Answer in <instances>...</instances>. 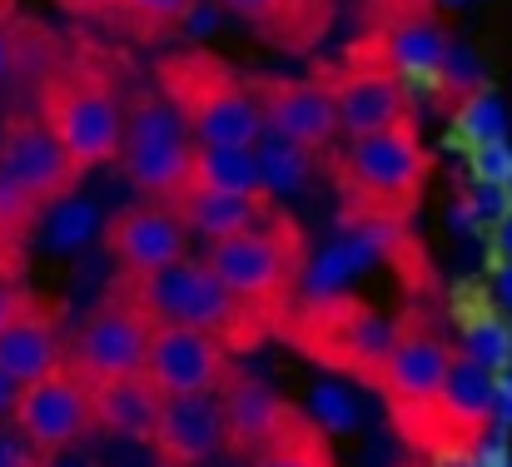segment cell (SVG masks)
Returning <instances> with one entry per match:
<instances>
[{
	"instance_id": "6da1fadb",
	"label": "cell",
	"mask_w": 512,
	"mask_h": 467,
	"mask_svg": "<svg viewBox=\"0 0 512 467\" xmlns=\"http://www.w3.org/2000/svg\"><path fill=\"white\" fill-rule=\"evenodd\" d=\"M135 309L145 313L150 323H179V328H199L209 338H219L224 348H254L274 323L264 313H254L249 304H239L204 259L184 254L155 274H125L120 289Z\"/></svg>"
},
{
	"instance_id": "7a4b0ae2",
	"label": "cell",
	"mask_w": 512,
	"mask_h": 467,
	"mask_svg": "<svg viewBox=\"0 0 512 467\" xmlns=\"http://www.w3.org/2000/svg\"><path fill=\"white\" fill-rule=\"evenodd\" d=\"M304 234L299 224L274 209L264 224L234 234V239H219L209 244L204 264L209 274L254 313H264L269 323H279V313L294 304V289H299V274H304Z\"/></svg>"
},
{
	"instance_id": "3957f363",
	"label": "cell",
	"mask_w": 512,
	"mask_h": 467,
	"mask_svg": "<svg viewBox=\"0 0 512 467\" xmlns=\"http://www.w3.org/2000/svg\"><path fill=\"white\" fill-rule=\"evenodd\" d=\"M160 90L189 125L194 145H254L264 135L259 95L214 55H170L160 65Z\"/></svg>"
},
{
	"instance_id": "277c9868",
	"label": "cell",
	"mask_w": 512,
	"mask_h": 467,
	"mask_svg": "<svg viewBox=\"0 0 512 467\" xmlns=\"http://www.w3.org/2000/svg\"><path fill=\"white\" fill-rule=\"evenodd\" d=\"M428 150L413 130V120L358 135L343 155V194L353 199V214H383V219H403L428 179Z\"/></svg>"
},
{
	"instance_id": "5b68a950",
	"label": "cell",
	"mask_w": 512,
	"mask_h": 467,
	"mask_svg": "<svg viewBox=\"0 0 512 467\" xmlns=\"http://www.w3.org/2000/svg\"><path fill=\"white\" fill-rule=\"evenodd\" d=\"M40 120L45 130L65 145V155L75 159V169H100L110 159H120L125 145V110L115 100V90L90 75V70H75V75H55L45 80L40 90Z\"/></svg>"
},
{
	"instance_id": "8992f818",
	"label": "cell",
	"mask_w": 512,
	"mask_h": 467,
	"mask_svg": "<svg viewBox=\"0 0 512 467\" xmlns=\"http://www.w3.org/2000/svg\"><path fill=\"white\" fill-rule=\"evenodd\" d=\"M294 338L309 358H319L334 373H353L358 383H378L388 343H393V323L373 304L339 294V299H319V304H299Z\"/></svg>"
},
{
	"instance_id": "52a82bcc",
	"label": "cell",
	"mask_w": 512,
	"mask_h": 467,
	"mask_svg": "<svg viewBox=\"0 0 512 467\" xmlns=\"http://www.w3.org/2000/svg\"><path fill=\"white\" fill-rule=\"evenodd\" d=\"M189 159H194V135L179 120V110L170 100L140 95L125 115V145H120L125 179L150 204H174L189 189Z\"/></svg>"
},
{
	"instance_id": "ba28073f",
	"label": "cell",
	"mask_w": 512,
	"mask_h": 467,
	"mask_svg": "<svg viewBox=\"0 0 512 467\" xmlns=\"http://www.w3.org/2000/svg\"><path fill=\"white\" fill-rule=\"evenodd\" d=\"M10 428H15L30 448H40L45 458L75 448V443L95 428L90 383H85L70 363L50 368L45 378H35V383L20 388V398H15V408H10Z\"/></svg>"
},
{
	"instance_id": "9c48e42d",
	"label": "cell",
	"mask_w": 512,
	"mask_h": 467,
	"mask_svg": "<svg viewBox=\"0 0 512 467\" xmlns=\"http://www.w3.org/2000/svg\"><path fill=\"white\" fill-rule=\"evenodd\" d=\"M150 328H155V323L120 294V299L100 304V309L80 323V333L70 338L65 363H70L85 383H110V378L145 373Z\"/></svg>"
},
{
	"instance_id": "30bf717a",
	"label": "cell",
	"mask_w": 512,
	"mask_h": 467,
	"mask_svg": "<svg viewBox=\"0 0 512 467\" xmlns=\"http://www.w3.org/2000/svg\"><path fill=\"white\" fill-rule=\"evenodd\" d=\"M453 358H458V348L438 328H428L423 313H408L403 323H393V343H388V358H383V373L373 388H383L393 413L428 408L438 398Z\"/></svg>"
},
{
	"instance_id": "8fae6325",
	"label": "cell",
	"mask_w": 512,
	"mask_h": 467,
	"mask_svg": "<svg viewBox=\"0 0 512 467\" xmlns=\"http://www.w3.org/2000/svg\"><path fill=\"white\" fill-rule=\"evenodd\" d=\"M145 378L160 398H204L229 378V348L199 328L155 323L145 348Z\"/></svg>"
},
{
	"instance_id": "7c38bea8",
	"label": "cell",
	"mask_w": 512,
	"mask_h": 467,
	"mask_svg": "<svg viewBox=\"0 0 512 467\" xmlns=\"http://www.w3.org/2000/svg\"><path fill=\"white\" fill-rule=\"evenodd\" d=\"M0 174L15 179L40 209L60 204L80 184V169L65 155V145L45 130V120H30V115H20L0 130Z\"/></svg>"
},
{
	"instance_id": "4fadbf2b",
	"label": "cell",
	"mask_w": 512,
	"mask_h": 467,
	"mask_svg": "<svg viewBox=\"0 0 512 467\" xmlns=\"http://www.w3.org/2000/svg\"><path fill=\"white\" fill-rule=\"evenodd\" d=\"M259 95V110H264V130L319 155L334 145L339 135V110H334V95L329 85H314V80H264L254 85Z\"/></svg>"
},
{
	"instance_id": "5bb4252c",
	"label": "cell",
	"mask_w": 512,
	"mask_h": 467,
	"mask_svg": "<svg viewBox=\"0 0 512 467\" xmlns=\"http://www.w3.org/2000/svg\"><path fill=\"white\" fill-rule=\"evenodd\" d=\"M105 244L125 274H155L189 254V229L170 204H130L105 224Z\"/></svg>"
},
{
	"instance_id": "9a60e30c",
	"label": "cell",
	"mask_w": 512,
	"mask_h": 467,
	"mask_svg": "<svg viewBox=\"0 0 512 467\" xmlns=\"http://www.w3.org/2000/svg\"><path fill=\"white\" fill-rule=\"evenodd\" d=\"M150 443L165 467H199L214 453H224V413H219V393L204 398H160Z\"/></svg>"
},
{
	"instance_id": "2e32d148",
	"label": "cell",
	"mask_w": 512,
	"mask_h": 467,
	"mask_svg": "<svg viewBox=\"0 0 512 467\" xmlns=\"http://www.w3.org/2000/svg\"><path fill=\"white\" fill-rule=\"evenodd\" d=\"M329 95H334L339 130L348 135V140H358V135H373V130H388V125H403V120H408V90L398 85V75H393L383 60L343 70L339 80L329 85Z\"/></svg>"
},
{
	"instance_id": "e0dca14e",
	"label": "cell",
	"mask_w": 512,
	"mask_h": 467,
	"mask_svg": "<svg viewBox=\"0 0 512 467\" xmlns=\"http://www.w3.org/2000/svg\"><path fill=\"white\" fill-rule=\"evenodd\" d=\"M219 413H224V448L239 453V458H249V453H259L284 428V418L294 413V403H284L264 378L239 373V378H224Z\"/></svg>"
},
{
	"instance_id": "ac0fdd59",
	"label": "cell",
	"mask_w": 512,
	"mask_h": 467,
	"mask_svg": "<svg viewBox=\"0 0 512 467\" xmlns=\"http://www.w3.org/2000/svg\"><path fill=\"white\" fill-rule=\"evenodd\" d=\"M448 55V30L433 15H403L383 30V65L398 75L403 90H438V70Z\"/></svg>"
},
{
	"instance_id": "d6986e66",
	"label": "cell",
	"mask_w": 512,
	"mask_h": 467,
	"mask_svg": "<svg viewBox=\"0 0 512 467\" xmlns=\"http://www.w3.org/2000/svg\"><path fill=\"white\" fill-rule=\"evenodd\" d=\"M60 363H65V343H60L55 313L40 309L35 299H25V309L0 328V368L25 388V383L45 378V373L60 368Z\"/></svg>"
},
{
	"instance_id": "ffe728a7",
	"label": "cell",
	"mask_w": 512,
	"mask_h": 467,
	"mask_svg": "<svg viewBox=\"0 0 512 467\" xmlns=\"http://www.w3.org/2000/svg\"><path fill=\"white\" fill-rule=\"evenodd\" d=\"M179 214V224L209 244L219 239H234L254 224H264L274 214V199H254V194H214V189H184L170 204Z\"/></svg>"
},
{
	"instance_id": "44dd1931",
	"label": "cell",
	"mask_w": 512,
	"mask_h": 467,
	"mask_svg": "<svg viewBox=\"0 0 512 467\" xmlns=\"http://www.w3.org/2000/svg\"><path fill=\"white\" fill-rule=\"evenodd\" d=\"M90 408H95V428H105L115 438H150L160 393L150 388L145 373H130V378L90 383Z\"/></svg>"
},
{
	"instance_id": "7402d4cb",
	"label": "cell",
	"mask_w": 512,
	"mask_h": 467,
	"mask_svg": "<svg viewBox=\"0 0 512 467\" xmlns=\"http://www.w3.org/2000/svg\"><path fill=\"white\" fill-rule=\"evenodd\" d=\"M189 189L269 199V194H264V184H259L254 145H194V159H189Z\"/></svg>"
},
{
	"instance_id": "603a6c76",
	"label": "cell",
	"mask_w": 512,
	"mask_h": 467,
	"mask_svg": "<svg viewBox=\"0 0 512 467\" xmlns=\"http://www.w3.org/2000/svg\"><path fill=\"white\" fill-rule=\"evenodd\" d=\"M249 467H334L329 433H324L304 408H294V413L284 418V428H279L259 453H249Z\"/></svg>"
},
{
	"instance_id": "cb8c5ba5",
	"label": "cell",
	"mask_w": 512,
	"mask_h": 467,
	"mask_svg": "<svg viewBox=\"0 0 512 467\" xmlns=\"http://www.w3.org/2000/svg\"><path fill=\"white\" fill-rule=\"evenodd\" d=\"M254 164H259V184H264V194L274 204L304 194L309 179H314V155L289 145V140H279V135H269V130L254 140Z\"/></svg>"
},
{
	"instance_id": "d4e9b609",
	"label": "cell",
	"mask_w": 512,
	"mask_h": 467,
	"mask_svg": "<svg viewBox=\"0 0 512 467\" xmlns=\"http://www.w3.org/2000/svg\"><path fill=\"white\" fill-rule=\"evenodd\" d=\"M493 140H508V105L493 85L473 90L458 100V115H453V145L458 150H473V145H493Z\"/></svg>"
},
{
	"instance_id": "484cf974",
	"label": "cell",
	"mask_w": 512,
	"mask_h": 467,
	"mask_svg": "<svg viewBox=\"0 0 512 467\" xmlns=\"http://www.w3.org/2000/svg\"><path fill=\"white\" fill-rule=\"evenodd\" d=\"M95 234H100V209H95L90 199L65 194L60 204H50V209H45L40 244H45L50 254H75V249H85Z\"/></svg>"
},
{
	"instance_id": "4316f807",
	"label": "cell",
	"mask_w": 512,
	"mask_h": 467,
	"mask_svg": "<svg viewBox=\"0 0 512 467\" xmlns=\"http://www.w3.org/2000/svg\"><path fill=\"white\" fill-rule=\"evenodd\" d=\"M473 363H483L488 373H503L512 368V318L503 309L483 313V318H468L463 323V348Z\"/></svg>"
},
{
	"instance_id": "83f0119b",
	"label": "cell",
	"mask_w": 512,
	"mask_h": 467,
	"mask_svg": "<svg viewBox=\"0 0 512 467\" xmlns=\"http://www.w3.org/2000/svg\"><path fill=\"white\" fill-rule=\"evenodd\" d=\"M304 413H309L324 433H358V428H363V408H358V398L348 393V383H339V378H319V383L309 388Z\"/></svg>"
},
{
	"instance_id": "f1b7e54d",
	"label": "cell",
	"mask_w": 512,
	"mask_h": 467,
	"mask_svg": "<svg viewBox=\"0 0 512 467\" xmlns=\"http://www.w3.org/2000/svg\"><path fill=\"white\" fill-rule=\"evenodd\" d=\"M219 5H224L229 15L259 25L264 35L274 30L279 40H289V25H299V35H314V30L304 25V0H219Z\"/></svg>"
},
{
	"instance_id": "f546056e",
	"label": "cell",
	"mask_w": 512,
	"mask_h": 467,
	"mask_svg": "<svg viewBox=\"0 0 512 467\" xmlns=\"http://www.w3.org/2000/svg\"><path fill=\"white\" fill-rule=\"evenodd\" d=\"M45 209L15 184V179H5L0 174V259H10L15 254V244L35 229V219H40Z\"/></svg>"
},
{
	"instance_id": "4dcf8cb0",
	"label": "cell",
	"mask_w": 512,
	"mask_h": 467,
	"mask_svg": "<svg viewBox=\"0 0 512 467\" xmlns=\"http://www.w3.org/2000/svg\"><path fill=\"white\" fill-rule=\"evenodd\" d=\"M438 85H443V95H453V100H463V95L483 90V85H488V65H483V55H478L473 45L448 40V55H443Z\"/></svg>"
},
{
	"instance_id": "1f68e13d",
	"label": "cell",
	"mask_w": 512,
	"mask_h": 467,
	"mask_svg": "<svg viewBox=\"0 0 512 467\" xmlns=\"http://www.w3.org/2000/svg\"><path fill=\"white\" fill-rule=\"evenodd\" d=\"M468 174H473V184H498V189H512V145L508 140L473 145V150H468Z\"/></svg>"
},
{
	"instance_id": "d6a6232c",
	"label": "cell",
	"mask_w": 512,
	"mask_h": 467,
	"mask_svg": "<svg viewBox=\"0 0 512 467\" xmlns=\"http://www.w3.org/2000/svg\"><path fill=\"white\" fill-rule=\"evenodd\" d=\"M184 5H189V0H120V10H125L140 30H170V25H179Z\"/></svg>"
},
{
	"instance_id": "836d02e7",
	"label": "cell",
	"mask_w": 512,
	"mask_h": 467,
	"mask_svg": "<svg viewBox=\"0 0 512 467\" xmlns=\"http://www.w3.org/2000/svg\"><path fill=\"white\" fill-rule=\"evenodd\" d=\"M219 25H224V5L219 0H189L184 15H179V30L189 40H209V35H219Z\"/></svg>"
},
{
	"instance_id": "e575fe53",
	"label": "cell",
	"mask_w": 512,
	"mask_h": 467,
	"mask_svg": "<svg viewBox=\"0 0 512 467\" xmlns=\"http://www.w3.org/2000/svg\"><path fill=\"white\" fill-rule=\"evenodd\" d=\"M0 467H45V453H40V448H30L15 428H5V423H0Z\"/></svg>"
},
{
	"instance_id": "d590c367",
	"label": "cell",
	"mask_w": 512,
	"mask_h": 467,
	"mask_svg": "<svg viewBox=\"0 0 512 467\" xmlns=\"http://www.w3.org/2000/svg\"><path fill=\"white\" fill-rule=\"evenodd\" d=\"M473 463L478 467H512V443L503 433H483L473 438Z\"/></svg>"
},
{
	"instance_id": "8d00e7d4",
	"label": "cell",
	"mask_w": 512,
	"mask_h": 467,
	"mask_svg": "<svg viewBox=\"0 0 512 467\" xmlns=\"http://www.w3.org/2000/svg\"><path fill=\"white\" fill-rule=\"evenodd\" d=\"M15 60H20V40H15V25H10V10H0V85L15 75Z\"/></svg>"
},
{
	"instance_id": "74e56055",
	"label": "cell",
	"mask_w": 512,
	"mask_h": 467,
	"mask_svg": "<svg viewBox=\"0 0 512 467\" xmlns=\"http://www.w3.org/2000/svg\"><path fill=\"white\" fill-rule=\"evenodd\" d=\"M423 458H428V467H478L473 463V443H443Z\"/></svg>"
},
{
	"instance_id": "f35d334b",
	"label": "cell",
	"mask_w": 512,
	"mask_h": 467,
	"mask_svg": "<svg viewBox=\"0 0 512 467\" xmlns=\"http://www.w3.org/2000/svg\"><path fill=\"white\" fill-rule=\"evenodd\" d=\"M478 229H483V219L473 214V204H468V199L448 209V234H453V239H473Z\"/></svg>"
},
{
	"instance_id": "ab89813d",
	"label": "cell",
	"mask_w": 512,
	"mask_h": 467,
	"mask_svg": "<svg viewBox=\"0 0 512 467\" xmlns=\"http://www.w3.org/2000/svg\"><path fill=\"white\" fill-rule=\"evenodd\" d=\"M25 299H30V294H25V289L10 279V274H0V328H5L15 313L25 309Z\"/></svg>"
},
{
	"instance_id": "60d3db41",
	"label": "cell",
	"mask_w": 512,
	"mask_h": 467,
	"mask_svg": "<svg viewBox=\"0 0 512 467\" xmlns=\"http://www.w3.org/2000/svg\"><path fill=\"white\" fill-rule=\"evenodd\" d=\"M503 264H512V209L493 224V269H503Z\"/></svg>"
},
{
	"instance_id": "b9f144b4",
	"label": "cell",
	"mask_w": 512,
	"mask_h": 467,
	"mask_svg": "<svg viewBox=\"0 0 512 467\" xmlns=\"http://www.w3.org/2000/svg\"><path fill=\"white\" fill-rule=\"evenodd\" d=\"M493 304L512 318V264H503V269H498V279H493Z\"/></svg>"
},
{
	"instance_id": "7bdbcfd3",
	"label": "cell",
	"mask_w": 512,
	"mask_h": 467,
	"mask_svg": "<svg viewBox=\"0 0 512 467\" xmlns=\"http://www.w3.org/2000/svg\"><path fill=\"white\" fill-rule=\"evenodd\" d=\"M60 10H70V15H105V10H120V0H60Z\"/></svg>"
},
{
	"instance_id": "ee69618b",
	"label": "cell",
	"mask_w": 512,
	"mask_h": 467,
	"mask_svg": "<svg viewBox=\"0 0 512 467\" xmlns=\"http://www.w3.org/2000/svg\"><path fill=\"white\" fill-rule=\"evenodd\" d=\"M15 398H20V383L0 368V418H10V408H15Z\"/></svg>"
},
{
	"instance_id": "f6af8a7d",
	"label": "cell",
	"mask_w": 512,
	"mask_h": 467,
	"mask_svg": "<svg viewBox=\"0 0 512 467\" xmlns=\"http://www.w3.org/2000/svg\"><path fill=\"white\" fill-rule=\"evenodd\" d=\"M45 467H90V463H85V458H60V453H55V458H45Z\"/></svg>"
},
{
	"instance_id": "bcb514c9",
	"label": "cell",
	"mask_w": 512,
	"mask_h": 467,
	"mask_svg": "<svg viewBox=\"0 0 512 467\" xmlns=\"http://www.w3.org/2000/svg\"><path fill=\"white\" fill-rule=\"evenodd\" d=\"M438 5H443V10H458V5H468V0H438Z\"/></svg>"
},
{
	"instance_id": "7dc6e473",
	"label": "cell",
	"mask_w": 512,
	"mask_h": 467,
	"mask_svg": "<svg viewBox=\"0 0 512 467\" xmlns=\"http://www.w3.org/2000/svg\"><path fill=\"white\" fill-rule=\"evenodd\" d=\"M403 467H428V463H403Z\"/></svg>"
},
{
	"instance_id": "c3c4849f",
	"label": "cell",
	"mask_w": 512,
	"mask_h": 467,
	"mask_svg": "<svg viewBox=\"0 0 512 467\" xmlns=\"http://www.w3.org/2000/svg\"><path fill=\"white\" fill-rule=\"evenodd\" d=\"M0 10H10V0H0Z\"/></svg>"
},
{
	"instance_id": "681fc988",
	"label": "cell",
	"mask_w": 512,
	"mask_h": 467,
	"mask_svg": "<svg viewBox=\"0 0 512 467\" xmlns=\"http://www.w3.org/2000/svg\"><path fill=\"white\" fill-rule=\"evenodd\" d=\"M0 274H5V259H0Z\"/></svg>"
}]
</instances>
